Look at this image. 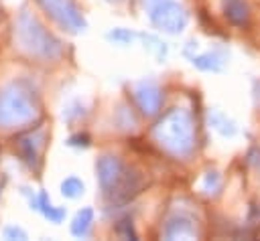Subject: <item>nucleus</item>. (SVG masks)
<instances>
[]
</instances>
